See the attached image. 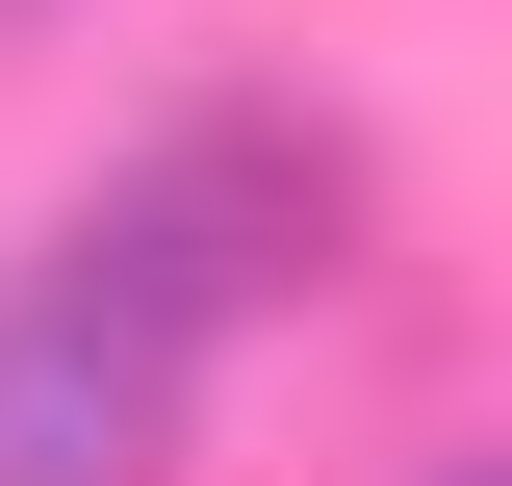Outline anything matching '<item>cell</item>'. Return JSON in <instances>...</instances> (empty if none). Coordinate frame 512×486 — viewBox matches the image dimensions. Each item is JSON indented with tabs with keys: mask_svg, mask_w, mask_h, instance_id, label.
<instances>
[{
	"mask_svg": "<svg viewBox=\"0 0 512 486\" xmlns=\"http://www.w3.org/2000/svg\"><path fill=\"white\" fill-rule=\"evenodd\" d=\"M180 410H205V333L128 282L103 231H52L0 282V486H154Z\"/></svg>",
	"mask_w": 512,
	"mask_h": 486,
	"instance_id": "obj_2",
	"label": "cell"
},
{
	"mask_svg": "<svg viewBox=\"0 0 512 486\" xmlns=\"http://www.w3.org/2000/svg\"><path fill=\"white\" fill-rule=\"evenodd\" d=\"M77 231L180 307V333H231V307H282V282H333V256H359V154H333L308 103H180L103 205H77Z\"/></svg>",
	"mask_w": 512,
	"mask_h": 486,
	"instance_id": "obj_1",
	"label": "cell"
}]
</instances>
